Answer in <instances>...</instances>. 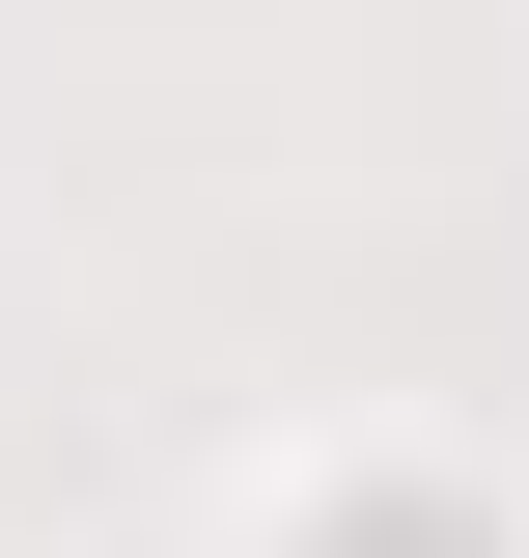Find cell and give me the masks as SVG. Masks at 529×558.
I'll list each match as a JSON object with an SVG mask.
<instances>
[{
  "label": "cell",
  "instance_id": "obj_1",
  "mask_svg": "<svg viewBox=\"0 0 529 558\" xmlns=\"http://www.w3.org/2000/svg\"><path fill=\"white\" fill-rule=\"evenodd\" d=\"M334 558H473V531H446V502H362V531H334Z\"/></svg>",
  "mask_w": 529,
  "mask_h": 558
}]
</instances>
